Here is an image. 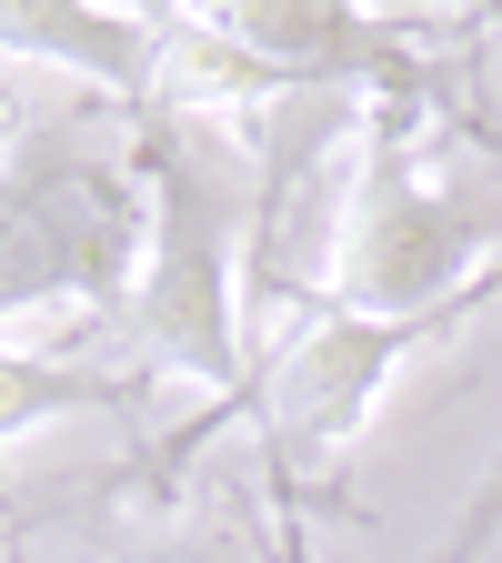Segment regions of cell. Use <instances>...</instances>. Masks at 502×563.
I'll use <instances>...</instances> for the list:
<instances>
[{"label":"cell","mask_w":502,"mask_h":563,"mask_svg":"<svg viewBox=\"0 0 502 563\" xmlns=\"http://www.w3.org/2000/svg\"><path fill=\"white\" fill-rule=\"evenodd\" d=\"M161 51H171V11H0V60L11 70H51V81H81V101L141 121L161 91Z\"/></svg>","instance_id":"277c9868"},{"label":"cell","mask_w":502,"mask_h":563,"mask_svg":"<svg viewBox=\"0 0 502 563\" xmlns=\"http://www.w3.org/2000/svg\"><path fill=\"white\" fill-rule=\"evenodd\" d=\"M141 252H152V191L131 141H91V121H31L0 162V322L70 312V332L121 322Z\"/></svg>","instance_id":"3957f363"},{"label":"cell","mask_w":502,"mask_h":563,"mask_svg":"<svg viewBox=\"0 0 502 563\" xmlns=\"http://www.w3.org/2000/svg\"><path fill=\"white\" fill-rule=\"evenodd\" d=\"M131 141V172L141 191H152V252H141V282H131V383L152 393V383H191L211 393L201 422H181V433L141 463L131 483L171 493V473L232 422V402L252 393V342H242V262H252V232H261V201H271V162L232 152L211 121H161V111H141L121 121Z\"/></svg>","instance_id":"6da1fadb"},{"label":"cell","mask_w":502,"mask_h":563,"mask_svg":"<svg viewBox=\"0 0 502 563\" xmlns=\"http://www.w3.org/2000/svg\"><path fill=\"white\" fill-rule=\"evenodd\" d=\"M101 563H271V553L242 523H171V533H141V543H121Z\"/></svg>","instance_id":"5b68a950"},{"label":"cell","mask_w":502,"mask_h":563,"mask_svg":"<svg viewBox=\"0 0 502 563\" xmlns=\"http://www.w3.org/2000/svg\"><path fill=\"white\" fill-rule=\"evenodd\" d=\"M31 121H41V111H31L21 91H0V162H11V152H21V141H31Z\"/></svg>","instance_id":"52a82bcc"},{"label":"cell","mask_w":502,"mask_h":563,"mask_svg":"<svg viewBox=\"0 0 502 563\" xmlns=\"http://www.w3.org/2000/svg\"><path fill=\"white\" fill-rule=\"evenodd\" d=\"M252 302L281 322H271V352L252 363V393L232 402V422L261 433V473L281 493V523H292V504H332L352 443L372 433V412L412 352H433L443 332H462L472 312L502 302V272H482L472 292H453L433 312H352L252 252Z\"/></svg>","instance_id":"7a4b0ae2"},{"label":"cell","mask_w":502,"mask_h":563,"mask_svg":"<svg viewBox=\"0 0 502 563\" xmlns=\"http://www.w3.org/2000/svg\"><path fill=\"white\" fill-rule=\"evenodd\" d=\"M492 543H502V453H492V473L472 483V504H462V523H453V533L433 543V563H482Z\"/></svg>","instance_id":"8992f818"}]
</instances>
